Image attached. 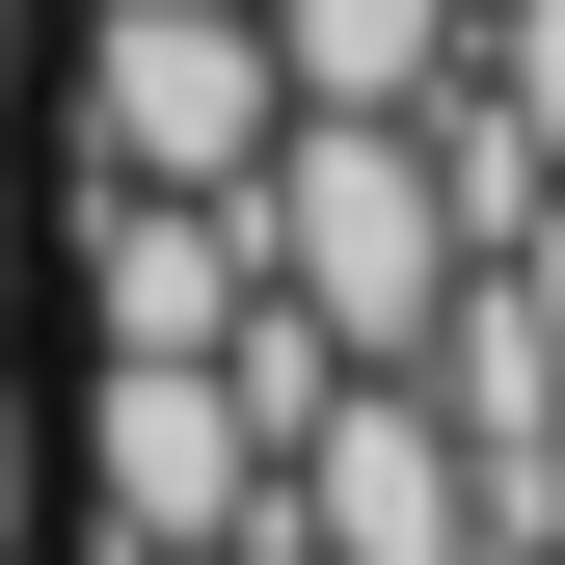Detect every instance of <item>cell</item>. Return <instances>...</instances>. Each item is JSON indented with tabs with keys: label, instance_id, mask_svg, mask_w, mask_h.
<instances>
[{
	"label": "cell",
	"instance_id": "cell-1",
	"mask_svg": "<svg viewBox=\"0 0 565 565\" xmlns=\"http://www.w3.org/2000/svg\"><path fill=\"white\" fill-rule=\"evenodd\" d=\"M243 243H269V297H297L323 350H431L458 323V269H484V216H458V162H431V108H297L243 162Z\"/></svg>",
	"mask_w": 565,
	"mask_h": 565
},
{
	"label": "cell",
	"instance_id": "cell-2",
	"mask_svg": "<svg viewBox=\"0 0 565 565\" xmlns=\"http://www.w3.org/2000/svg\"><path fill=\"white\" fill-rule=\"evenodd\" d=\"M269 135H297L269 0H82V54H54V162L82 189H243Z\"/></svg>",
	"mask_w": 565,
	"mask_h": 565
},
{
	"label": "cell",
	"instance_id": "cell-3",
	"mask_svg": "<svg viewBox=\"0 0 565 565\" xmlns=\"http://www.w3.org/2000/svg\"><path fill=\"white\" fill-rule=\"evenodd\" d=\"M54 484H82V565L269 539V404H243V350H82V431H54Z\"/></svg>",
	"mask_w": 565,
	"mask_h": 565
},
{
	"label": "cell",
	"instance_id": "cell-4",
	"mask_svg": "<svg viewBox=\"0 0 565 565\" xmlns=\"http://www.w3.org/2000/svg\"><path fill=\"white\" fill-rule=\"evenodd\" d=\"M269 565H484V458H458V404L350 350L297 431H269Z\"/></svg>",
	"mask_w": 565,
	"mask_h": 565
},
{
	"label": "cell",
	"instance_id": "cell-5",
	"mask_svg": "<svg viewBox=\"0 0 565 565\" xmlns=\"http://www.w3.org/2000/svg\"><path fill=\"white\" fill-rule=\"evenodd\" d=\"M54 297H82V350H243L269 323V243H243V189H82V216H54Z\"/></svg>",
	"mask_w": 565,
	"mask_h": 565
},
{
	"label": "cell",
	"instance_id": "cell-6",
	"mask_svg": "<svg viewBox=\"0 0 565 565\" xmlns=\"http://www.w3.org/2000/svg\"><path fill=\"white\" fill-rule=\"evenodd\" d=\"M484 0H269V54H297V108H431Z\"/></svg>",
	"mask_w": 565,
	"mask_h": 565
},
{
	"label": "cell",
	"instance_id": "cell-7",
	"mask_svg": "<svg viewBox=\"0 0 565 565\" xmlns=\"http://www.w3.org/2000/svg\"><path fill=\"white\" fill-rule=\"evenodd\" d=\"M54 377H0V565H28V512H54V431H28Z\"/></svg>",
	"mask_w": 565,
	"mask_h": 565
},
{
	"label": "cell",
	"instance_id": "cell-8",
	"mask_svg": "<svg viewBox=\"0 0 565 565\" xmlns=\"http://www.w3.org/2000/svg\"><path fill=\"white\" fill-rule=\"evenodd\" d=\"M484 269H512V323L565 350V189H539V216H512V243H484Z\"/></svg>",
	"mask_w": 565,
	"mask_h": 565
},
{
	"label": "cell",
	"instance_id": "cell-9",
	"mask_svg": "<svg viewBox=\"0 0 565 565\" xmlns=\"http://www.w3.org/2000/svg\"><path fill=\"white\" fill-rule=\"evenodd\" d=\"M54 297V216H28V162H0V323H28Z\"/></svg>",
	"mask_w": 565,
	"mask_h": 565
},
{
	"label": "cell",
	"instance_id": "cell-10",
	"mask_svg": "<svg viewBox=\"0 0 565 565\" xmlns=\"http://www.w3.org/2000/svg\"><path fill=\"white\" fill-rule=\"evenodd\" d=\"M28 54H54V28H28V0H0V108H28Z\"/></svg>",
	"mask_w": 565,
	"mask_h": 565
},
{
	"label": "cell",
	"instance_id": "cell-11",
	"mask_svg": "<svg viewBox=\"0 0 565 565\" xmlns=\"http://www.w3.org/2000/svg\"><path fill=\"white\" fill-rule=\"evenodd\" d=\"M189 565H269V539H189Z\"/></svg>",
	"mask_w": 565,
	"mask_h": 565
}]
</instances>
